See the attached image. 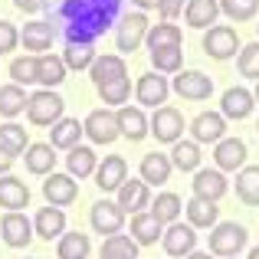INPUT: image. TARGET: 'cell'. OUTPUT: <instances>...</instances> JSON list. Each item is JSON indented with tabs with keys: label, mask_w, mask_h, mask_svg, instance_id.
<instances>
[{
	"label": "cell",
	"mask_w": 259,
	"mask_h": 259,
	"mask_svg": "<svg viewBox=\"0 0 259 259\" xmlns=\"http://www.w3.org/2000/svg\"><path fill=\"white\" fill-rule=\"evenodd\" d=\"M63 112H66V102L59 99L53 89H39V92H33L30 99H26V118L36 128H46V125L53 128L63 118Z\"/></svg>",
	"instance_id": "1"
},
{
	"label": "cell",
	"mask_w": 259,
	"mask_h": 259,
	"mask_svg": "<svg viewBox=\"0 0 259 259\" xmlns=\"http://www.w3.org/2000/svg\"><path fill=\"white\" fill-rule=\"evenodd\" d=\"M246 240H249L246 227H240V223H217L210 230V253L223 256V259H233L246 246Z\"/></svg>",
	"instance_id": "2"
},
{
	"label": "cell",
	"mask_w": 259,
	"mask_h": 259,
	"mask_svg": "<svg viewBox=\"0 0 259 259\" xmlns=\"http://www.w3.org/2000/svg\"><path fill=\"white\" fill-rule=\"evenodd\" d=\"M148 30H151V23H148L145 13H125V17L115 23V46H118L121 53H135L141 43H145Z\"/></svg>",
	"instance_id": "3"
},
{
	"label": "cell",
	"mask_w": 259,
	"mask_h": 259,
	"mask_svg": "<svg viewBox=\"0 0 259 259\" xmlns=\"http://www.w3.org/2000/svg\"><path fill=\"white\" fill-rule=\"evenodd\" d=\"M236 50H243V46H240V36H236L233 26L213 23L203 33V53H207L210 59H233Z\"/></svg>",
	"instance_id": "4"
},
{
	"label": "cell",
	"mask_w": 259,
	"mask_h": 259,
	"mask_svg": "<svg viewBox=\"0 0 259 259\" xmlns=\"http://www.w3.org/2000/svg\"><path fill=\"white\" fill-rule=\"evenodd\" d=\"M148 132H151L161 145H174V141H181V135H184V115L177 112V108H171V105L154 108L151 121H148Z\"/></svg>",
	"instance_id": "5"
},
{
	"label": "cell",
	"mask_w": 259,
	"mask_h": 259,
	"mask_svg": "<svg viewBox=\"0 0 259 259\" xmlns=\"http://www.w3.org/2000/svg\"><path fill=\"white\" fill-rule=\"evenodd\" d=\"M89 223H92V230L102 233V240H105V236H115V233L125 230V210L112 200H95L92 210H89Z\"/></svg>",
	"instance_id": "6"
},
{
	"label": "cell",
	"mask_w": 259,
	"mask_h": 259,
	"mask_svg": "<svg viewBox=\"0 0 259 259\" xmlns=\"http://www.w3.org/2000/svg\"><path fill=\"white\" fill-rule=\"evenodd\" d=\"M82 135H89L92 145H112L118 138V118H115V112H108V108L89 112L82 121Z\"/></svg>",
	"instance_id": "7"
},
{
	"label": "cell",
	"mask_w": 259,
	"mask_h": 259,
	"mask_svg": "<svg viewBox=\"0 0 259 259\" xmlns=\"http://www.w3.org/2000/svg\"><path fill=\"white\" fill-rule=\"evenodd\" d=\"M171 89L187 102H203V99L213 95V79H210L207 72H200V69H184V72L174 76Z\"/></svg>",
	"instance_id": "8"
},
{
	"label": "cell",
	"mask_w": 259,
	"mask_h": 259,
	"mask_svg": "<svg viewBox=\"0 0 259 259\" xmlns=\"http://www.w3.org/2000/svg\"><path fill=\"white\" fill-rule=\"evenodd\" d=\"M0 236H4V243L10 249H26L36 233H33V223L26 220L20 210H10V213L0 220Z\"/></svg>",
	"instance_id": "9"
},
{
	"label": "cell",
	"mask_w": 259,
	"mask_h": 259,
	"mask_svg": "<svg viewBox=\"0 0 259 259\" xmlns=\"http://www.w3.org/2000/svg\"><path fill=\"white\" fill-rule=\"evenodd\" d=\"M161 243H164V253L174 259H184L197 249V233L190 223H171V227L161 233Z\"/></svg>",
	"instance_id": "10"
},
{
	"label": "cell",
	"mask_w": 259,
	"mask_h": 259,
	"mask_svg": "<svg viewBox=\"0 0 259 259\" xmlns=\"http://www.w3.org/2000/svg\"><path fill=\"white\" fill-rule=\"evenodd\" d=\"M43 197L50 207H69L72 200L79 197V184L72 181V174H46L43 181Z\"/></svg>",
	"instance_id": "11"
},
{
	"label": "cell",
	"mask_w": 259,
	"mask_h": 259,
	"mask_svg": "<svg viewBox=\"0 0 259 259\" xmlns=\"http://www.w3.org/2000/svg\"><path fill=\"white\" fill-rule=\"evenodd\" d=\"M167 92H171V85H167V79L161 72H145L138 79V85H135V99L145 108H161L167 102Z\"/></svg>",
	"instance_id": "12"
},
{
	"label": "cell",
	"mask_w": 259,
	"mask_h": 259,
	"mask_svg": "<svg viewBox=\"0 0 259 259\" xmlns=\"http://www.w3.org/2000/svg\"><path fill=\"white\" fill-rule=\"evenodd\" d=\"M190 135L197 145H217L227 138V118L220 112H200L190 121Z\"/></svg>",
	"instance_id": "13"
},
{
	"label": "cell",
	"mask_w": 259,
	"mask_h": 259,
	"mask_svg": "<svg viewBox=\"0 0 259 259\" xmlns=\"http://www.w3.org/2000/svg\"><path fill=\"white\" fill-rule=\"evenodd\" d=\"M190 187H194V197L217 203V200H220V197L230 190V181L223 177V171H217V167H213V171H210V167H200V171H194Z\"/></svg>",
	"instance_id": "14"
},
{
	"label": "cell",
	"mask_w": 259,
	"mask_h": 259,
	"mask_svg": "<svg viewBox=\"0 0 259 259\" xmlns=\"http://www.w3.org/2000/svg\"><path fill=\"white\" fill-rule=\"evenodd\" d=\"M253 105H256L253 92L243 89V85H233V89H227L223 99H220V115L223 118H233V121H243V118H249Z\"/></svg>",
	"instance_id": "15"
},
{
	"label": "cell",
	"mask_w": 259,
	"mask_h": 259,
	"mask_svg": "<svg viewBox=\"0 0 259 259\" xmlns=\"http://www.w3.org/2000/svg\"><path fill=\"white\" fill-rule=\"evenodd\" d=\"M213 161H217V171H240V167H246V141L243 138L217 141Z\"/></svg>",
	"instance_id": "16"
},
{
	"label": "cell",
	"mask_w": 259,
	"mask_h": 259,
	"mask_svg": "<svg viewBox=\"0 0 259 259\" xmlns=\"http://www.w3.org/2000/svg\"><path fill=\"white\" fill-rule=\"evenodd\" d=\"M125 181H128V164H125V158H118V154H105V161L95 167V184H99V190L112 194V190H118Z\"/></svg>",
	"instance_id": "17"
},
{
	"label": "cell",
	"mask_w": 259,
	"mask_h": 259,
	"mask_svg": "<svg viewBox=\"0 0 259 259\" xmlns=\"http://www.w3.org/2000/svg\"><path fill=\"white\" fill-rule=\"evenodd\" d=\"M115 194H118V207L132 217L145 213V207H151V190H148V184L141 181V177L138 181H125Z\"/></svg>",
	"instance_id": "18"
},
{
	"label": "cell",
	"mask_w": 259,
	"mask_h": 259,
	"mask_svg": "<svg viewBox=\"0 0 259 259\" xmlns=\"http://www.w3.org/2000/svg\"><path fill=\"white\" fill-rule=\"evenodd\" d=\"M53 36H56V26H53L50 20H33V23H26L23 30H20V43L30 53H36V56H43L53 46Z\"/></svg>",
	"instance_id": "19"
},
{
	"label": "cell",
	"mask_w": 259,
	"mask_h": 259,
	"mask_svg": "<svg viewBox=\"0 0 259 259\" xmlns=\"http://www.w3.org/2000/svg\"><path fill=\"white\" fill-rule=\"evenodd\" d=\"M33 233H36L39 240H46V243L59 240V236L66 233V213H63V207H43V210H39L36 220H33Z\"/></svg>",
	"instance_id": "20"
},
{
	"label": "cell",
	"mask_w": 259,
	"mask_h": 259,
	"mask_svg": "<svg viewBox=\"0 0 259 259\" xmlns=\"http://www.w3.org/2000/svg\"><path fill=\"white\" fill-rule=\"evenodd\" d=\"M171 158L167 154H161V151H151V154H145L141 158V167H138V174H141V181L148 184V187H161V184H167L171 181Z\"/></svg>",
	"instance_id": "21"
},
{
	"label": "cell",
	"mask_w": 259,
	"mask_h": 259,
	"mask_svg": "<svg viewBox=\"0 0 259 259\" xmlns=\"http://www.w3.org/2000/svg\"><path fill=\"white\" fill-rule=\"evenodd\" d=\"M217 17H220V4L217 0H187V7H184V20L194 30H210L217 23Z\"/></svg>",
	"instance_id": "22"
},
{
	"label": "cell",
	"mask_w": 259,
	"mask_h": 259,
	"mask_svg": "<svg viewBox=\"0 0 259 259\" xmlns=\"http://www.w3.org/2000/svg\"><path fill=\"white\" fill-rule=\"evenodd\" d=\"M66 63L63 56H53V53H43V56H36V82L43 89H56L66 82Z\"/></svg>",
	"instance_id": "23"
},
{
	"label": "cell",
	"mask_w": 259,
	"mask_h": 259,
	"mask_svg": "<svg viewBox=\"0 0 259 259\" xmlns=\"http://www.w3.org/2000/svg\"><path fill=\"white\" fill-rule=\"evenodd\" d=\"M115 118H118V135H125L128 141H141L148 132V118L141 108H132V105H121L118 112H115Z\"/></svg>",
	"instance_id": "24"
},
{
	"label": "cell",
	"mask_w": 259,
	"mask_h": 259,
	"mask_svg": "<svg viewBox=\"0 0 259 259\" xmlns=\"http://www.w3.org/2000/svg\"><path fill=\"white\" fill-rule=\"evenodd\" d=\"M0 207H7V210L30 207V187H26L20 177L4 174V177H0Z\"/></svg>",
	"instance_id": "25"
},
{
	"label": "cell",
	"mask_w": 259,
	"mask_h": 259,
	"mask_svg": "<svg viewBox=\"0 0 259 259\" xmlns=\"http://www.w3.org/2000/svg\"><path fill=\"white\" fill-rule=\"evenodd\" d=\"M92 82L95 89L99 85H108V82H115V79H125L128 76V66H125V59L121 56H95V63H92Z\"/></svg>",
	"instance_id": "26"
},
{
	"label": "cell",
	"mask_w": 259,
	"mask_h": 259,
	"mask_svg": "<svg viewBox=\"0 0 259 259\" xmlns=\"http://www.w3.org/2000/svg\"><path fill=\"white\" fill-rule=\"evenodd\" d=\"M161 233H164V227L151 217V210L132 217V240L138 243V246H154V243L161 240Z\"/></svg>",
	"instance_id": "27"
},
{
	"label": "cell",
	"mask_w": 259,
	"mask_h": 259,
	"mask_svg": "<svg viewBox=\"0 0 259 259\" xmlns=\"http://www.w3.org/2000/svg\"><path fill=\"white\" fill-rule=\"evenodd\" d=\"M184 210H187V220L194 230H213L217 227V217H220V207L210 200H200V197H194V200L184 203Z\"/></svg>",
	"instance_id": "28"
},
{
	"label": "cell",
	"mask_w": 259,
	"mask_h": 259,
	"mask_svg": "<svg viewBox=\"0 0 259 259\" xmlns=\"http://www.w3.org/2000/svg\"><path fill=\"white\" fill-rule=\"evenodd\" d=\"M66 167H69V174L72 177H92L95 174V167H99V158H95V151L89 145H76V148H69V154H66Z\"/></svg>",
	"instance_id": "29"
},
{
	"label": "cell",
	"mask_w": 259,
	"mask_h": 259,
	"mask_svg": "<svg viewBox=\"0 0 259 259\" xmlns=\"http://www.w3.org/2000/svg\"><path fill=\"white\" fill-rule=\"evenodd\" d=\"M236 197L246 207H259V164H246L236 171Z\"/></svg>",
	"instance_id": "30"
},
{
	"label": "cell",
	"mask_w": 259,
	"mask_h": 259,
	"mask_svg": "<svg viewBox=\"0 0 259 259\" xmlns=\"http://www.w3.org/2000/svg\"><path fill=\"white\" fill-rule=\"evenodd\" d=\"M79 138H82V125H79V118H59L56 125L50 128V145L63 148V151L76 148Z\"/></svg>",
	"instance_id": "31"
},
{
	"label": "cell",
	"mask_w": 259,
	"mask_h": 259,
	"mask_svg": "<svg viewBox=\"0 0 259 259\" xmlns=\"http://www.w3.org/2000/svg\"><path fill=\"white\" fill-rule=\"evenodd\" d=\"M56 148L50 141H39V145H30L26 148V171L30 174H53L56 167Z\"/></svg>",
	"instance_id": "32"
},
{
	"label": "cell",
	"mask_w": 259,
	"mask_h": 259,
	"mask_svg": "<svg viewBox=\"0 0 259 259\" xmlns=\"http://www.w3.org/2000/svg\"><path fill=\"white\" fill-rule=\"evenodd\" d=\"M181 210H184L181 197L171 194V190H164V194H158V197L151 200V217L161 223V227H171V223H177Z\"/></svg>",
	"instance_id": "33"
},
{
	"label": "cell",
	"mask_w": 259,
	"mask_h": 259,
	"mask_svg": "<svg viewBox=\"0 0 259 259\" xmlns=\"http://www.w3.org/2000/svg\"><path fill=\"white\" fill-rule=\"evenodd\" d=\"M171 167H177V171H200V148H197V141H174L171 148Z\"/></svg>",
	"instance_id": "34"
},
{
	"label": "cell",
	"mask_w": 259,
	"mask_h": 259,
	"mask_svg": "<svg viewBox=\"0 0 259 259\" xmlns=\"http://www.w3.org/2000/svg\"><path fill=\"white\" fill-rule=\"evenodd\" d=\"M145 43H148V50H164V46H181L184 43V33H181V26L177 23H154L151 30H148V36H145Z\"/></svg>",
	"instance_id": "35"
},
{
	"label": "cell",
	"mask_w": 259,
	"mask_h": 259,
	"mask_svg": "<svg viewBox=\"0 0 259 259\" xmlns=\"http://www.w3.org/2000/svg\"><path fill=\"white\" fill-rule=\"evenodd\" d=\"M63 63H66V69H72V72L92 69V63H95V46L92 43H66Z\"/></svg>",
	"instance_id": "36"
},
{
	"label": "cell",
	"mask_w": 259,
	"mask_h": 259,
	"mask_svg": "<svg viewBox=\"0 0 259 259\" xmlns=\"http://www.w3.org/2000/svg\"><path fill=\"white\" fill-rule=\"evenodd\" d=\"M26 89L23 85H0V115L4 118H17L20 112H26Z\"/></svg>",
	"instance_id": "37"
},
{
	"label": "cell",
	"mask_w": 259,
	"mask_h": 259,
	"mask_svg": "<svg viewBox=\"0 0 259 259\" xmlns=\"http://www.w3.org/2000/svg\"><path fill=\"white\" fill-rule=\"evenodd\" d=\"M151 66H154V72H161V76H177L181 66H184V50H181V46L154 50L151 53Z\"/></svg>",
	"instance_id": "38"
},
{
	"label": "cell",
	"mask_w": 259,
	"mask_h": 259,
	"mask_svg": "<svg viewBox=\"0 0 259 259\" xmlns=\"http://www.w3.org/2000/svg\"><path fill=\"white\" fill-rule=\"evenodd\" d=\"M89 253H92V243H89L85 233H63L59 236V246H56L59 259H89Z\"/></svg>",
	"instance_id": "39"
},
{
	"label": "cell",
	"mask_w": 259,
	"mask_h": 259,
	"mask_svg": "<svg viewBox=\"0 0 259 259\" xmlns=\"http://www.w3.org/2000/svg\"><path fill=\"white\" fill-rule=\"evenodd\" d=\"M0 148H4L10 158L23 154L26 148H30V141H26V128H23V125H13V121L0 125Z\"/></svg>",
	"instance_id": "40"
},
{
	"label": "cell",
	"mask_w": 259,
	"mask_h": 259,
	"mask_svg": "<svg viewBox=\"0 0 259 259\" xmlns=\"http://www.w3.org/2000/svg\"><path fill=\"white\" fill-rule=\"evenodd\" d=\"M220 4V13H227L230 20L243 23V20H253L259 13V0H217Z\"/></svg>",
	"instance_id": "41"
},
{
	"label": "cell",
	"mask_w": 259,
	"mask_h": 259,
	"mask_svg": "<svg viewBox=\"0 0 259 259\" xmlns=\"http://www.w3.org/2000/svg\"><path fill=\"white\" fill-rule=\"evenodd\" d=\"M128 95H132V79H115V82H108V85H99V99L105 102V105H125L128 102Z\"/></svg>",
	"instance_id": "42"
},
{
	"label": "cell",
	"mask_w": 259,
	"mask_h": 259,
	"mask_svg": "<svg viewBox=\"0 0 259 259\" xmlns=\"http://www.w3.org/2000/svg\"><path fill=\"white\" fill-rule=\"evenodd\" d=\"M92 10V4L89 0H63V4L56 7V23H82L85 13Z\"/></svg>",
	"instance_id": "43"
},
{
	"label": "cell",
	"mask_w": 259,
	"mask_h": 259,
	"mask_svg": "<svg viewBox=\"0 0 259 259\" xmlns=\"http://www.w3.org/2000/svg\"><path fill=\"white\" fill-rule=\"evenodd\" d=\"M99 253H118V256L138 259V243L132 240V233H115V236H105V240H102Z\"/></svg>",
	"instance_id": "44"
},
{
	"label": "cell",
	"mask_w": 259,
	"mask_h": 259,
	"mask_svg": "<svg viewBox=\"0 0 259 259\" xmlns=\"http://www.w3.org/2000/svg\"><path fill=\"white\" fill-rule=\"evenodd\" d=\"M10 76L17 85H33L36 82V56H17L10 63Z\"/></svg>",
	"instance_id": "45"
},
{
	"label": "cell",
	"mask_w": 259,
	"mask_h": 259,
	"mask_svg": "<svg viewBox=\"0 0 259 259\" xmlns=\"http://www.w3.org/2000/svg\"><path fill=\"white\" fill-rule=\"evenodd\" d=\"M240 76H246V79H256L259 82V43H249V46H243L240 50Z\"/></svg>",
	"instance_id": "46"
},
{
	"label": "cell",
	"mask_w": 259,
	"mask_h": 259,
	"mask_svg": "<svg viewBox=\"0 0 259 259\" xmlns=\"http://www.w3.org/2000/svg\"><path fill=\"white\" fill-rule=\"evenodd\" d=\"M17 43H20V30L10 20H0V56H4V53H13Z\"/></svg>",
	"instance_id": "47"
},
{
	"label": "cell",
	"mask_w": 259,
	"mask_h": 259,
	"mask_svg": "<svg viewBox=\"0 0 259 259\" xmlns=\"http://www.w3.org/2000/svg\"><path fill=\"white\" fill-rule=\"evenodd\" d=\"M63 36H66V43H95V36L85 30L82 23H66L63 26Z\"/></svg>",
	"instance_id": "48"
},
{
	"label": "cell",
	"mask_w": 259,
	"mask_h": 259,
	"mask_svg": "<svg viewBox=\"0 0 259 259\" xmlns=\"http://www.w3.org/2000/svg\"><path fill=\"white\" fill-rule=\"evenodd\" d=\"M184 7H187L184 0H158V17L164 20V23H171L174 17H181V13H184Z\"/></svg>",
	"instance_id": "49"
},
{
	"label": "cell",
	"mask_w": 259,
	"mask_h": 259,
	"mask_svg": "<svg viewBox=\"0 0 259 259\" xmlns=\"http://www.w3.org/2000/svg\"><path fill=\"white\" fill-rule=\"evenodd\" d=\"M89 4H92L99 13H105L108 20H118V13H121V4H125V0H89Z\"/></svg>",
	"instance_id": "50"
},
{
	"label": "cell",
	"mask_w": 259,
	"mask_h": 259,
	"mask_svg": "<svg viewBox=\"0 0 259 259\" xmlns=\"http://www.w3.org/2000/svg\"><path fill=\"white\" fill-rule=\"evenodd\" d=\"M13 7H17V10H23V13H39V10H46V7H50V0H13Z\"/></svg>",
	"instance_id": "51"
},
{
	"label": "cell",
	"mask_w": 259,
	"mask_h": 259,
	"mask_svg": "<svg viewBox=\"0 0 259 259\" xmlns=\"http://www.w3.org/2000/svg\"><path fill=\"white\" fill-rule=\"evenodd\" d=\"M10 167H13V158L4 151V148H0V177H4V174H10Z\"/></svg>",
	"instance_id": "52"
},
{
	"label": "cell",
	"mask_w": 259,
	"mask_h": 259,
	"mask_svg": "<svg viewBox=\"0 0 259 259\" xmlns=\"http://www.w3.org/2000/svg\"><path fill=\"white\" fill-rule=\"evenodd\" d=\"M132 4H138L141 10H158V0H132Z\"/></svg>",
	"instance_id": "53"
},
{
	"label": "cell",
	"mask_w": 259,
	"mask_h": 259,
	"mask_svg": "<svg viewBox=\"0 0 259 259\" xmlns=\"http://www.w3.org/2000/svg\"><path fill=\"white\" fill-rule=\"evenodd\" d=\"M184 259H213V253H197V249H194V253L184 256Z\"/></svg>",
	"instance_id": "54"
},
{
	"label": "cell",
	"mask_w": 259,
	"mask_h": 259,
	"mask_svg": "<svg viewBox=\"0 0 259 259\" xmlns=\"http://www.w3.org/2000/svg\"><path fill=\"white\" fill-rule=\"evenodd\" d=\"M99 259H132V256H118V253H99Z\"/></svg>",
	"instance_id": "55"
},
{
	"label": "cell",
	"mask_w": 259,
	"mask_h": 259,
	"mask_svg": "<svg viewBox=\"0 0 259 259\" xmlns=\"http://www.w3.org/2000/svg\"><path fill=\"white\" fill-rule=\"evenodd\" d=\"M249 259H259V246H253V249H249Z\"/></svg>",
	"instance_id": "56"
},
{
	"label": "cell",
	"mask_w": 259,
	"mask_h": 259,
	"mask_svg": "<svg viewBox=\"0 0 259 259\" xmlns=\"http://www.w3.org/2000/svg\"><path fill=\"white\" fill-rule=\"evenodd\" d=\"M253 99H256V102H259V82H256V92H253Z\"/></svg>",
	"instance_id": "57"
},
{
	"label": "cell",
	"mask_w": 259,
	"mask_h": 259,
	"mask_svg": "<svg viewBox=\"0 0 259 259\" xmlns=\"http://www.w3.org/2000/svg\"><path fill=\"white\" fill-rule=\"evenodd\" d=\"M256 132H259V125H256Z\"/></svg>",
	"instance_id": "58"
},
{
	"label": "cell",
	"mask_w": 259,
	"mask_h": 259,
	"mask_svg": "<svg viewBox=\"0 0 259 259\" xmlns=\"http://www.w3.org/2000/svg\"><path fill=\"white\" fill-rule=\"evenodd\" d=\"M256 30H259V23H256Z\"/></svg>",
	"instance_id": "59"
}]
</instances>
